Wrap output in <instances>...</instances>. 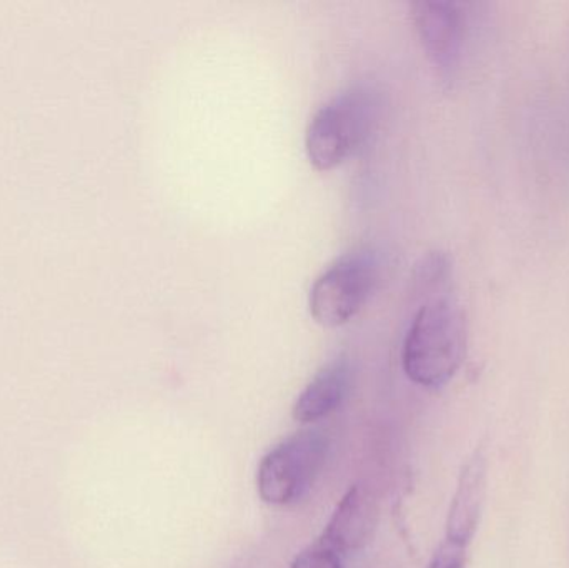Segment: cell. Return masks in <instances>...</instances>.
Returning <instances> with one entry per match:
<instances>
[{"label": "cell", "mask_w": 569, "mask_h": 568, "mask_svg": "<svg viewBox=\"0 0 569 568\" xmlns=\"http://www.w3.org/2000/svg\"><path fill=\"white\" fill-rule=\"evenodd\" d=\"M350 363L345 357L331 360L301 390L293 406L298 423H313L327 419L347 399L350 390Z\"/></svg>", "instance_id": "ba28073f"}, {"label": "cell", "mask_w": 569, "mask_h": 568, "mask_svg": "<svg viewBox=\"0 0 569 568\" xmlns=\"http://www.w3.org/2000/svg\"><path fill=\"white\" fill-rule=\"evenodd\" d=\"M373 119L370 92L348 89L328 100L308 123L305 149L308 160L320 172L335 169L363 142Z\"/></svg>", "instance_id": "7a4b0ae2"}, {"label": "cell", "mask_w": 569, "mask_h": 568, "mask_svg": "<svg viewBox=\"0 0 569 568\" xmlns=\"http://www.w3.org/2000/svg\"><path fill=\"white\" fill-rule=\"evenodd\" d=\"M468 547L458 546V544L445 540L440 549L435 552L428 568H465L467 564Z\"/></svg>", "instance_id": "30bf717a"}, {"label": "cell", "mask_w": 569, "mask_h": 568, "mask_svg": "<svg viewBox=\"0 0 569 568\" xmlns=\"http://www.w3.org/2000/svg\"><path fill=\"white\" fill-rule=\"evenodd\" d=\"M377 277V260L368 250L340 257L311 286L308 307L315 322L323 327L350 322L370 299Z\"/></svg>", "instance_id": "277c9868"}, {"label": "cell", "mask_w": 569, "mask_h": 568, "mask_svg": "<svg viewBox=\"0 0 569 568\" xmlns=\"http://www.w3.org/2000/svg\"><path fill=\"white\" fill-rule=\"evenodd\" d=\"M328 440L323 434H295L270 450L257 470V490L269 506L287 507L300 502L317 482L325 460Z\"/></svg>", "instance_id": "3957f363"}, {"label": "cell", "mask_w": 569, "mask_h": 568, "mask_svg": "<svg viewBox=\"0 0 569 568\" xmlns=\"http://www.w3.org/2000/svg\"><path fill=\"white\" fill-rule=\"evenodd\" d=\"M380 520L377 499L363 486H353L335 509L320 539L341 556L358 552L373 540Z\"/></svg>", "instance_id": "8992f818"}, {"label": "cell", "mask_w": 569, "mask_h": 568, "mask_svg": "<svg viewBox=\"0 0 569 568\" xmlns=\"http://www.w3.org/2000/svg\"><path fill=\"white\" fill-rule=\"evenodd\" d=\"M488 457L483 447L468 457L451 499L445 540L468 547L480 526L487 499Z\"/></svg>", "instance_id": "52a82bcc"}, {"label": "cell", "mask_w": 569, "mask_h": 568, "mask_svg": "<svg viewBox=\"0 0 569 568\" xmlns=\"http://www.w3.org/2000/svg\"><path fill=\"white\" fill-rule=\"evenodd\" d=\"M423 303L415 312L401 349V366L425 389L448 386L463 366L468 349L467 316L451 292L447 257L431 256L418 276Z\"/></svg>", "instance_id": "6da1fadb"}, {"label": "cell", "mask_w": 569, "mask_h": 568, "mask_svg": "<svg viewBox=\"0 0 569 568\" xmlns=\"http://www.w3.org/2000/svg\"><path fill=\"white\" fill-rule=\"evenodd\" d=\"M343 560L341 554L317 540L293 560L290 568H345Z\"/></svg>", "instance_id": "9c48e42d"}, {"label": "cell", "mask_w": 569, "mask_h": 568, "mask_svg": "<svg viewBox=\"0 0 569 568\" xmlns=\"http://www.w3.org/2000/svg\"><path fill=\"white\" fill-rule=\"evenodd\" d=\"M418 39L435 69L451 79L461 62L467 36V10L450 0H420L411 3Z\"/></svg>", "instance_id": "5b68a950"}]
</instances>
